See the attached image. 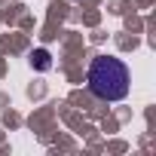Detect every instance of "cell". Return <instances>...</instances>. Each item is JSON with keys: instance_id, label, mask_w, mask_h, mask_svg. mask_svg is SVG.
<instances>
[{"instance_id": "6da1fadb", "label": "cell", "mask_w": 156, "mask_h": 156, "mask_svg": "<svg viewBox=\"0 0 156 156\" xmlns=\"http://www.w3.org/2000/svg\"><path fill=\"white\" fill-rule=\"evenodd\" d=\"M86 83H89V92L101 101H122L132 89V73L126 67L122 58H113V55H95L92 64H89V73H86Z\"/></svg>"}]
</instances>
